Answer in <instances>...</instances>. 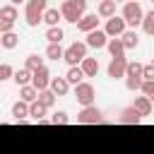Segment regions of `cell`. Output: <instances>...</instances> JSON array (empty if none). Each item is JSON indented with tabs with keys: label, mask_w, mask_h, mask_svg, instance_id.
<instances>
[{
	"label": "cell",
	"mask_w": 154,
	"mask_h": 154,
	"mask_svg": "<svg viewBox=\"0 0 154 154\" xmlns=\"http://www.w3.org/2000/svg\"><path fill=\"white\" fill-rule=\"evenodd\" d=\"M60 14H63L65 22L77 24L87 14V0H63L60 2Z\"/></svg>",
	"instance_id": "obj_1"
},
{
	"label": "cell",
	"mask_w": 154,
	"mask_h": 154,
	"mask_svg": "<svg viewBox=\"0 0 154 154\" xmlns=\"http://www.w3.org/2000/svg\"><path fill=\"white\" fill-rule=\"evenodd\" d=\"M48 10V0H26L24 2V19L29 26H38L43 22V12Z\"/></svg>",
	"instance_id": "obj_2"
},
{
	"label": "cell",
	"mask_w": 154,
	"mask_h": 154,
	"mask_svg": "<svg viewBox=\"0 0 154 154\" xmlns=\"http://www.w3.org/2000/svg\"><path fill=\"white\" fill-rule=\"evenodd\" d=\"M123 19H125V24L128 26H137V24H142V17H144V12H142V5L137 2V0H125L123 2V14H120Z\"/></svg>",
	"instance_id": "obj_3"
},
{
	"label": "cell",
	"mask_w": 154,
	"mask_h": 154,
	"mask_svg": "<svg viewBox=\"0 0 154 154\" xmlns=\"http://www.w3.org/2000/svg\"><path fill=\"white\" fill-rule=\"evenodd\" d=\"M84 58H87V43H84V41H75V43H70V46L63 51V60H65L70 67L79 65Z\"/></svg>",
	"instance_id": "obj_4"
},
{
	"label": "cell",
	"mask_w": 154,
	"mask_h": 154,
	"mask_svg": "<svg viewBox=\"0 0 154 154\" xmlns=\"http://www.w3.org/2000/svg\"><path fill=\"white\" fill-rule=\"evenodd\" d=\"M75 99H77V103L84 108V106H94V99H96V89H94V84L91 82H79L77 87H75Z\"/></svg>",
	"instance_id": "obj_5"
},
{
	"label": "cell",
	"mask_w": 154,
	"mask_h": 154,
	"mask_svg": "<svg viewBox=\"0 0 154 154\" xmlns=\"http://www.w3.org/2000/svg\"><path fill=\"white\" fill-rule=\"evenodd\" d=\"M125 29H128V24H125V19H123L120 14H116V17H111V19H106V26H103V34H106L108 38H120V36L125 34Z\"/></svg>",
	"instance_id": "obj_6"
},
{
	"label": "cell",
	"mask_w": 154,
	"mask_h": 154,
	"mask_svg": "<svg viewBox=\"0 0 154 154\" xmlns=\"http://www.w3.org/2000/svg\"><path fill=\"white\" fill-rule=\"evenodd\" d=\"M103 120V113H101V108H96V106H84L79 113H77V123H82V125H96V123H101Z\"/></svg>",
	"instance_id": "obj_7"
},
{
	"label": "cell",
	"mask_w": 154,
	"mask_h": 154,
	"mask_svg": "<svg viewBox=\"0 0 154 154\" xmlns=\"http://www.w3.org/2000/svg\"><path fill=\"white\" fill-rule=\"evenodd\" d=\"M48 84H51V72H48V67H46V65H41L38 70H34V72H31V87H34L36 91L48 89Z\"/></svg>",
	"instance_id": "obj_8"
},
{
	"label": "cell",
	"mask_w": 154,
	"mask_h": 154,
	"mask_svg": "<svg viewBox=\"0 0 154 154\" xmlns=\"http://www.w3.org/2000/svg\"><path fill=\"white\" fill-rule=\"evenodd\" d=\"M87 48H96V51H101V48H106V43H108V36L103 34V29H94V31H89L87 34Z\"/></svg>",
	"instance_id": "obj_9"
},
{
	"label": "cell",
	"mask_w": 154,
	"mask_h": 154,
	"mask_svg": "<svg viewBox=\"0 0 154 154\" xmlns=\"http://www.w3.org/2000/svg\"><path fill=\"white\" fill-rule=\"evenodd\" d=\"M125 67H128V58H113V60L108 63L106 72H108L111 79H123V77H125Z\"/></svg>",
	"instance_id": "obj_10"
},
{
	"label": "cell",
	"mask_w": 154,
	"mask_h": 154,
	"mask_svg": "<svg viewBox=\"0 0 154 154\" xmlns=\"http://www.w3.org/2000/svg\"><path fill=\"white\" fill-rule=\"evenodd\" d=\"M77 29H79L82 34H89V31L99 29V17H96V14H84V17L77 22Z\"/></svg>",
	"instance_id": "obj_11"
},
{
	"label": "cell",
	"mask_w": 154,
	"mask_h": 154,
	"mask_svg": "<svg viewBox=\"0 0 154 154\" xmlns=\"http://www.w3.org/2000/svg\"><path fill=\"white\" fill-rule=\"evenodd\" d=\"M48 89H51L55 96H65V94L70 91V84H67V79H65V77H51Z\"/></svg>",
	"instance_id": "obj_12"
},
{
	"label": "cell",
	"mask_w": 154,
	"mask_h": 154,
	"mask_svg": "<svg viewBox=\"0 0 154 154\" xmlns=\"http://www.w3.org/2000/svg\"><path fill=\"white\" fill-rule=\"evenodd\" d=\"M152 106H154V103H152L147 96H135V101H132V108L137 111V116H140V118L149 116V113H152Z\"/></svg>",
	"instance_id": "obj_13"
},
{
	"label": "cell",
	"mask_w": 154,
	"mask_h": 154,
	"mask_svg": "<svg viewBox=\"0 0 154 154\" xmlns=\"http://www.w3.org/2000/svg\"><path fill=\"white\" fill-rule=\"evenodd\" d=\"M96 17H101V19L116 17V2H113V0H101V2L96 5Z\"/></svg>",
	"instance_id": "obj_14"
},
{
	"label": "cell",
	"mask_w": 154,
	"mask_h": 154,
	"mask_svg": "<svg viewBox=\"0 0 154 154\" xmlns=\"http://www.w3.org/2000/svg\"><path fill=\"white\" fill-rule=\"evenodd\" d=\"M142 118L137 116V111L132 108V106H128V108H123L120 111V116H118V123H123V125H137Z\"/></svg>",
	"instance_id": "obj_15"
},
{
	"label": "cell",
	"mask_w": 154,
	"mask_h": 154,
	"mask_svg": "<svg viewBox=\"0 0 154 154\" xmlns=\"http://www.w3.org/2000/svg\"><path fill=\"white\" fill-rule=\"evenodd\" d=\"M79 70L84 72V77H96V72H99V60L87 55V58L79 63Z\"/></svg>",
	"instance_id": "obj_16"
},
{
	"label": "cell",
	"mask_w": 154,
	"mask_h": 154,
	"mask_svg": "<svg viewBox=\"0 0 154 154\" xmlns=\"http://www.w3.org/2000/svg\"><path fill=\"white\" fill-rule=\"evenodd\" d=\"M12 118H14L17 123H24V120L29 118V103L14 101V103H12Z\"/></svg>",
	"instance_id": "obj_17"
},
{
	"label": "cell",
	"mask_w": 154,
	"mask_h": 154,
	"mask_svg": "<svg viewBox=\"0 0 154 154\" xmlns=\"http://www.w3.org/2000/svg\"><path fill=\"white\" fill-rule=\"evenodd\" d=\"M120 41H123V48L128 51V48H137L140 46V36H137V31L135 29H125V34L120 36Z\"/></svg>",
	"instance_id": "obj_18"
},
{
	"label": "cell",
	"mask_w": 154,
	"mask_h": 154,
	"mask_svg": "<svg viewBox=\"0 0 154 154\" xmlns=\"http://www.w3.org/2000/svg\"><path fill=\"white\" fill-rule=\"evenodd\" d=\"M65 79H67V84H70V87H77L79 82H84V72L79 70V65H75V67H67V72H65Z\"/></svg>",
	"instance_id": "obj_19"
},
{
	"label": "cell",
	"mask_w": 154,
	"mask_h": 154,
	"mask_svg": "<svg viewBox=\"0 0 154 154\" xmlns=\"http://www.w3.org/2000/svg\"><path fill=\"white\" fill-rule=\"evenodd\" d=\"M106 48H108L111 58H125V48H123V41L120 38H108Z\"/></svg>",
	"instance_id": "obj_20"
},
{
	"label": "cell",
	"mask_w": 154,
	"mask_h": 154,
	"mask_svg": "<svg viewBox=\"0 0 154 154\" xmlns=\"http://www.w3.org/2000/svg\"><path fill=\"white\" fill-rule=\"evenodd\" d=\"M12 79L17 82V87H26V84H31V72L26 67H19V70H14Z\"/></svg>",
	"instance_id": "obj_21"
},
{
	"label": "cell",
	"mask_w": 154,
	"mask_h": 154,
	"mask_svg": "<svg viewBox=\"0 0 154 154\" xmlns=\"http://www.w3.org/2000/svg\"><path fill=\"white\" fill-rule=\"evenodd\" d=\"M36 96H38V91H36L31 84L19 87V101H24V103H34V101H36Z\"/></svg>",
	"instance_id": "obj_22"
},
{
	"label": "cell",
	"mask_w": 154,
	"mask_h": 154,
	"mask_svg": "<svg viewBox=\"0 0 154 154\" xmlns=\"http://www.w3.org/2000/svg\"><path fill=\"white\" fill-rule=\"evenodd\" d=\"M46 113H48V108H46V106H41L38 101L29 103V118H34L36 123H38V120H43V118H46Z\"/></svg>",
	"instance_id": "obj_23"
},
{
	"label": "cell",
	"mask_w": 154,
	"mask_h": 154,
	"mask_svg": "<svg viewBox=\"0 0 154 154\" xmlns=\"http://www.w3.org/2000/svg\"><path fill=\"white\" fill-rule=\"evenodd\" d=\"M60 19H63V14H60V10H55V7H48V10L43 12V22H46L48 26H58Z\"/></svg>",
	"instance_id": "obj_24"
},
{
	"label": "cell",
	"mask_w": 154,
	"mask_h": 154,
	"mask_svg": "<svg viewBox=\"0 0 154 154\" xmlns=\"http://www.w3.org/2000/svg\"><path fill=\"white\" fill-rule=\"evenodd\" d=\"M63 38H65V31L60 26H48L46 29V41L48 43H60Z\"/></svg>",
	"instance_id": "obj_25"
},
{
	"label": "cell",
	"mask_w": 154,
	"mask_h": 154,
	"mask_svg": "<svg viewBox=\"0 0 154 154\" xmlns=\"http://www.w3.org/2000/svg\"><path fill=\"white\" fill-rule=\"evenodd\" d=\"M17 43H19V36H17L14 31H10V34H0V46H2V48L12 51V48H17Z\"/></svg>",
	"instance_id": "obj_26"
},
{
	"label": "cell",
	"mask_w": 154,
	"mask_h": 154,
	"mask_svg": "<svg viewBox=\"0 0 154 154\" xmlns=\"http://www.w3.org/2000/svg\"><path fill=\"white\" fill-rule=\"evenodd\" d=\"M55 99H58V96H55L51 89H43V91H38V96H36V101H38L41 106H46V108H53Z\"/></svg>",
	"instance_id": "obj_27"
},
{
	"label": "cell",
	"mask_w": 154,
	"mask_h": 154,
	"mask_svg": "<svg viewBox=\"0 0 154 154\" xmlns=\"http://www.w3.org/2000/svg\"><path fill=\"white\" fill-rule=\"evenodd\" d=\"M63 51H65V48H63L60 43H48V48H46V58L58 63V60H63Z\"/></svg>",
	"instance_id": "obj_28"
},
{
	"label": "cell",
	"mask_w": 154,
	"mask_h": 154,
	"mask_svg": "<svg viewBox=\"0 0 154 154\" xmlns=\"http://www.w3.org/2000/svg\"><path fill=\"white\" fill-rule=\"evenodd\" d=\"M0 19H7V22H17L19 19V12L14 5H2L0 7Z\"/></svg>",
	"instance_id": "obj_29"
},
{
	"label": "cell",
	"mask_w": 154,
	"mask_h": 154,
	"mask_svg": "<svg viewBox=\"0 0 154 154\" xmlns=\"http://www.w3.org/2000/svg\"><path fill=\"white\" fill-rule=\"evenodd\" d=\"M43 65V58L41 55H36V53H31V55H26V60H24V67L29 70V72H34V70H38Z\"/></svg>",
	"instance_id": "obj_30"
},
{
	"label": "cell",
	"mask_w": 154,
	"mask_h": 154,
	"mask_svg": "<svg viewBox=\"0 0 154 154\" xmlns=\"http://www.w3.org/2000/svg\"><path fill=\"white\" fill-rule=\"evenodd\" d=\"M142 29L147 36H154V10H149L144 17H142Z\"/></svg>",
	"instance_id": "obj_31"
},
{
	"label": "cell",
	"mask_w": 154,
	"mask_h": 154,
	"mask_svg": "<svg viewBox=\"0 0 154 154\" xmlns=\"http://www.w3.org/2000/svg\"><path fill=\"white\" fill-rule=\"evenodd\" d=\"M125 77H142V63H137V60H128V67H125ZM123 77V79H125Z\"/></svg>",
	"instance_id": "obj_32"
},
{
	"label": "cell",
	"mask_w": 154,
	"mask_h": 154,
	"mask_svg": "<svg viewBox=\"0 0 154 154\" xmlns=\"http://www.w3.org/2000/svg\"><path fill=\"white\" fill-rule=\"evenodd\" d=\"M51 123H53V125H67V123H70V116H67L65 111H55V113L51 116Z\"/></svg>",
	"instance_id": "obj_33"
},
{
	"label": "cell",
	"mask_w": 154,
	"mask_h": 154,
	"mask_svg": "<svg viewBox=\"0 0 154 154\" xmlns=\"http://www.w3.org/2000/svg\"><path fill=\"white\" fill-rule=\"evenodd\" d=\"M142 77H125V87L130 89V91H140V87H142Z\"/></svg>",
	"instance_id": "obj_34"
},
{
	"label": "cell",
	"mask_w": 154,
	"mask_h": 154,
	"mask_svg": "<svg viewBox=\"0 0 154 154\" xmlns=\"http://www.w3.org/2000/svg\"><path fill=\"white\" fill-rule=\"evenodd\" d=\"M140 91H142V96H147V99L154 103V82H142Z\"/></svg>",
	"instance_id": "obj_35"
},
{
	"label": "cell",
	"mask_w": 154,
	"mask_h": 154,
	"mask_svg": "<svg viewBox=\"0 0 154 154\" xmlns=\"http://www.w3.org/2000/svg\"><path fill=\"white\" fill-rule=\"evenodd\" d=\"M142 79L144 82H154V63L142 65Z\"/></svg>",
	"instance_id": "obj_36"
},
{
	"label": "cell",
	"mask_w": 154,
	"mask_h": 154,
	"mask_svg": "<svg viewBox=\"0 0 154 154\" xmlns=\"http://www.w3.org/2000/svg\"><path fill=\"white\" fill-rule=\"evenodd\" d=\"M12 75H14L12 65H7V63H0V82H5V79H12Z\"/></svg>",
	"instance_id": "obj_37"
},
{
	"label": "cell",
	"mask_w": 154,
	"mask_h": 154,
	"mask_svg": "<svg viewBox=\"0 0 154 154\" xmlns=\"http://www.w3.org/2000/svg\"><path fill=\"white\" fill-rule=\"evenodd\" d=\"M10 31H14V22L0 19V34H10Z\"/></svg>",
	"instance_id": "obj_38"
},
{
	"label": "cell",
	"mask_w": 154,
	"mask_h": 154,
	"mask_svg": "<svg viewBox=\"0 0 154 154\" xmlns=\"http://www.w3.org/2000/svg\"><path fill=\"white\" fill-rule=\"evenodd\" d=\"M22 2H26V0H10V5H14V7H17V5H22Z\"/></svg>",
	"instance_id": "obj_39"
},
{
	"label": "cell",
	"mask_w": 154,
	"mask_h": 154,
	"mask_svg": "<svg viewBox=\"0 0 154 154\" xmlns=\"http://www.w3.org/2000/svg\"><path fill=\"white\" fill-rule=\"evenodd\" d=\"M113 2H116V5H118V2H125V0H113Z\"/></svg>",
	"instance_id": "obj_40"
},
{
	"label": "cell",
	"mask_w": 154,
	"mask_h": 154,
	"mask_svg": "<svg viewBox=\"0 0 154 154\" xmlns=\"http://www.w3.org/2000/svg\"><path fill=\"white\" fill-rule=\"evenodd\" d=\"M96 2H101V0H96Z\"/></svg>",
	"instance_id": "obj_41"
},
{
	"label": "cell",
	"mask_w": 154,
	"mask_h": 154,
	"mask_svg": "<svg viewBox=\"0 0 154 154\" xmlns=\"http://www.w3.org/2000/svg\"><path fill=\"white\" fill-rule=\"evenodd\" d=\"M152 2H154V0H152Z\"/></svg>",
	"instance_id": "obj_42"
}]
</instances>
